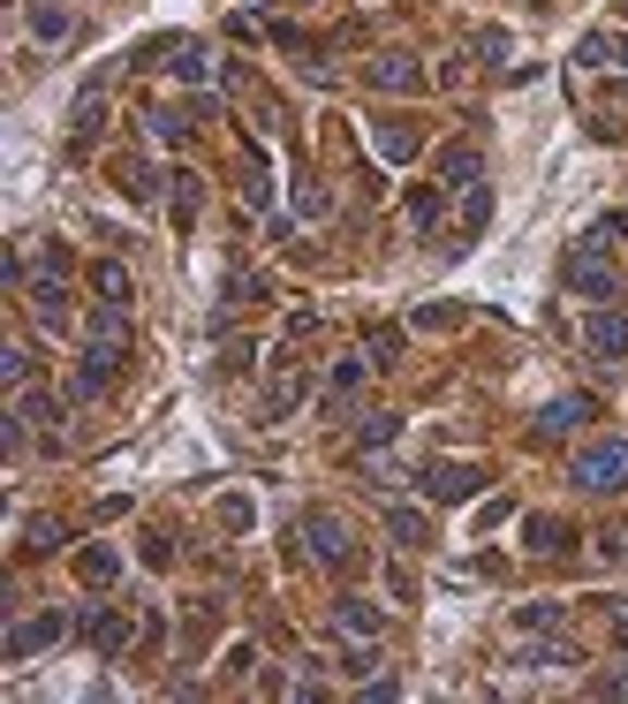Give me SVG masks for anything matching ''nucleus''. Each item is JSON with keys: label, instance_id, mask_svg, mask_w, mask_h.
<instances>
[{"label": "nucleus", "instance_id": "obj_14", "mask_svg": "<svg viewBox=\"0 0 628 704\" xmlns=\"http://www.w3.org/2000/svg\"><path fill=\"white\" fill-rule=\"evenodd\" d=\"M371 145H379V160H386V168H402V160H417V145H424V137H417L409 122H371Z\"/></svg>", "mask_w": 628, "mask_h": 704}, {"label": "nucleus", "instance_id": "obj_27", "mask_svg": "<svg viewBox=\"0 0 628 704\" xmlns=\"http://www.w3.org/2000/svg\"><path fill=\"white\" fill-rule=\"evenodd\" d=\"M364 356H371L379 371H394V363H402V326H371V342H364Z\"/></svg>", "mask_w": 628, "mask_h": 704}, {"label": "nucleus", "instance_id": "obj_13", "mask_svg": "<svg viewBox=\"0 0 628 704\" xmlns=\"http://www.w3.org/2000/svg\"><path fill=\"white\" fill-rule=\"evenodd\" d=\"M591 394H561V402H545L538 409V440H561V432H576V424H591Z\"/></svg>", "mask_w": 628, "mask_h": 704}, {"label": "nucleus", "instance_id": "obj_24", "mask_svg": "<svg viewBox=\"0 0 628 704\" xmlns=\"http://www.w3.org/2000/svg\"><path fill=\"white\" fill-rule=\"evenodd\" d=\"M440 212H447V182H424V189H409V220H417V227H440Z\"/></svg>", "mask_w": 628, "mask_h": 704}, {"label": "nucleus", "instance_id": "obj_6", "mask_svg": "<svg viewBox=\"0 0 628 704\" xmlns=\"http://www.w3.org/2000/svg\"><path fill=\"white\" fill-rule=\"evenodd\" d=\"M364 84L409 99V91H424V61H417V53H371V61H364Z\"/></svg>", "mask_w": 628, "mask_h": 704}, {"label": "nucleus", "instance_id": "obj_33", "mask_svg": "<svg viewBox=\"0 0 628 704\" xmlns=\"http://www.w3.org/2000/svg\"><path fill=\"white\" fill-rule=\"evenodd\" d=\"M394 432H402V417H364V424H356V447H371V455H379Z\"/></svg>", "mask_w": 628, "mask_h": 704}, {"label": "nucleus", "instance_id": "obj_31", "mask_svg": "<svg viewBox=\"0 0 628 704\" xmlns=\"http://www.w3.org/2000/svg\"><path fill=\"white\" fill-rule=\"evenodd\" d=\"M91 288H99L107 304H130V273H122L114 258H107V265H91Z\"/></svg>", "mask_w": 628, "mask_h": 704}, {"label": "nucleus", "instance_id": "obj_32", "mask_svg": "<svg viewBox=\"0 0 628 704\" xmlns=\"http://www.w3.org/2000/svg\"><path fill=\"white\" fill-rule=\"evenodd\" d=\"M561 614H568L561 598H530V606H515V621H522V629H561Z\"/></svg>", "mask_w": 628, "mask_h": 704}, {"label": "nucleus", "instance_id": "obj_9", "mask_svg": "<svg viewBox=\"0 0 628 704\" xmlns=\"http://www.w3.org/2000/svg\"><path fill=\"white\" fill-rule=\"evenodd\" d=\"M23 296H30V311H38V326H46V334H61V326H69V281H61V273H30V281H23Z\"/></svg>", "mask_w": 628, "mask_h": 704}, {"label": "nucleus", "instance_id": "obj_5", "mask_svg": "<svg viewBox=\"0 0 628 704\" xmlns=\"http://www.w3.org/2000/svg\"><path fill=\"white\" fill-rule=\"evenodd\" d=\"M76 637L114 659V652H130V644L145 637V614H130V606H84V614H76Z\"/></svg>", "mask_w": 628, "mask_h": 704}, {"label": "nucleus", "instance_id": "obj_42", "mask_svg": "<svg viewBox=\"0 0 628 704\" xmlns=\"http://www.w3.org/2000/svg\"><path fill=\"white\" fill-rule=\"evenodd\" d=\"M530 8H545V0H530Z\"/></svg>", "mask_w": 628, "mask_h": 704}, {"label": "nucleus", "instance_id": "obj_16", "mask_svg": "<svg viewBox=\"0 0 628 704\" xmlns=\"http://www.w3.org/2000/svg\"><path fill=\"white\" fill-rule=\"evenodd\" d=\"M333 629L356 637V644H371V637H379V606H364V598H333Z\"/></svg>", "mask_w": 628, "mask_h": 704}, {"label": "nucleus", "instance_id": "obj_28", "mask_svg": "<svg viewBox=\"0 0 628 704\" xmlns=\"http://www.w3.org/2000/svg\"><path fill=\"white\" fill-rule=\"evenodd\" d=\"M167 69H174V84H205V76H212V53H205V46H182Z\"/></svg>", "mask_w": 628, "mask_h": 704}, {"label": "nucleus", "instance_id": "obj_40", "mask_svg": "<svg viewBox=\"0 0 628 704\" xmlns=\"http://www.w3.org/2000/svg\"><path fill=\"white\" fill-rule=\"evenodd\" d=\"M23 538H30V553H53V538H61V530H53V523H46V516H38V523L23 530Z\"/></svg>", "mask_w": 628, "mask_h": 704}, {"label": "nucleus", "instance_id": "obj_39", "mask_svg": "<svg viewBox=\"0 0 628 704\" xmlns=\"http://www.w3.org/2000/svg\"><path fill=\"white\" fill-rule=\"evenodd\" d=\"M599 553H606V560H628V523H606V530H599Z\"/></svg>", "mask_w": 628, "mask_h": 704}, {"label": "nucleus", "instance_id": "obj_8", "mask_svg": "<svg viewBox=\"0 0 628 704\" xmlns=\"http://www.w3.org/2000/svg\"><path fill=\"white\" fill-rule=\"evenodd\" d=\"M417 485H424V493H432L440 508H455V501H470L477 485H484V470H477V462H432V470H424Z\"/></svg>", "mask_w": 628, "mask_h": 704}, {"label": "nucleus", "instance_id": "obj_36", "mask_svg": "<svg viewBox=\"0 0 628 704\" xmlns=\"http://www.w3.org/2000/svg\"><path fill=\"white\" fill-rule=\"evenodd\" d=\"M0 379L8 386H30V349H0Z\"/></svg>", "mask_w": 628, "mask_h": 704}, {"label": "nucleus", "instance_id": "obj_3", "mask_svg": "<svg viewBox=\"0 0 628 704\" xmlns=\"http://www.w3.org/2000/svg\"><path fill=\"white\" fill-rule=\"evenodd\" d=\"M122 363H130V342H114V334H91V342H84V356H76V379H69V394H76V402L107 394V386L122 379Z\"/></svg>", "mask_w": 628, "mask_h": 704}, {"label": "nucleus", "instance_id": "obj_41", "mask_svg": "<svg viewBox=\"0 0 628 704\" xmlns=\"http://www.w3.org/2000/svg\"><path fill=\"white\" fill-rule=\"evenodd\" d=\"M606 614H614V644H621V652H628V598H614Z\"/></svg>", "mask_w": 628, "mask_h": 704}, {"label": "nucleus", "instance_id": "obj_4", "mask_svg": "<svg viewBox=\"0 0 628 704\" xmlns=\"http://www.w3.org/2000/svg\"><path fill=\"white\" fill-rule=\"evenodd\" d=\"M296 545L311 553L318 568H348V560H356V538H348V523H341L333 508H304V523H296Z\"/></svg>", "mask_w": 628, "mask_h": 704}, {"label": "nucleus", "instance_id": "obj_21", "mask_svg": "<svg viewBox=\"0 0 628 704\" xmlns=\"http://www.w3.org/2000/svg\"><path fill=\"white\" fill-rule=\"evenodd\" d=\"M440 182H447V189H470L477 182V145H440Z\"/></svg>", "mask_w": 628, "mask_h": 704}, {"label": "nucleus", "instance_id": "obj_19", "mask_svg": "<svg viewBox=\"0 0 628 704\" xmlns=\"http://www.w3.org/2000/svg\"><path fill=\"white\" fill-rule=\"evenodd\" d=\"M522 538H530V553H568V545H576V530L561 523V516H530Z\"/></svg>", "mask_w": 628, "mask_h": 704}, {"label": "nucleus", "instance_id": "obj_20", "mask_svg": "<svg viewBox=\"0 0 628 704\" xmlns=\"http://www.w3.org/2000/svg\"><path fill=\"white\" fill-rule=\"evenodd\" d=\"M507 667H522V675H553V667H576V652H568V644H522Z\"/></svg>", "mask_w": 628, "mask_h": 704}, {"label": "nucleus", "instance_id": "obj_7", "mask_svg": "<svg viewBox=\"0 0 628 704\" xmlns=\"http://www.w3.org/2000/svg\"><path fill=\"white\" fill-rule=\"evenodd\" d=\"M69 637V614L61 606H46V614H30V621H15L8 629V659H38L46 644H61Z\"/></svg>", "mask_w": 628, "mask_h": 704}, {"label": "nucleus", "instance_id": "obj_17", "mask_svg": "<svg viewBox=\"0 0 628 704\" xmlns=\"http://www.w3.org/2000/svg\"><path fill=\"white\" fill-rule=\"evenodd\" d=\"M76 576H84L91 591H107V583L122 576V553H114V545H84V553H76Z\"/></svg>", "mask_w": 628, "mask_h": 704}, {"label": "nucleus", "instance_id": "obj_25", "mask_svg": "<svg viewBox=\"0 0 628 704\" xmlns=\"http://www.w3.org/2000/svg\"><path fill=\"white\" fill-rule=\"evenodd\" d=\"M15 417H23V424H61V402L38 394V386H15Z\"/></svg>", "mask_w": 628, "mask_h": 704}, {"label": "nucleus", "instance_id": "obj_22", "mask_svg": "<svg viewBox=\"0 0 628 704\" xmlns=\"http://www.w3.org/2000/svg\"><path fill=\"white\" fill-rule=\"evenodd\" d=\"M386 538H394V545H432V523H424L417 508H386Z\"/></svg>", "mask_w": 628, "mask_h": 704}, {"label": "nucleus", "instance_id": "obj_29", "mask_svg": "<svg viewBox=\"0 0 628 704\" xmlns=\"http://www.w3.org/2000/svg\"><path fill=\"white\" fill-rule=\"evenodd\" d=\"M296 212H304V220H325V212H333V189L311 182V175H296Z\"/></svg>", "mask_w": 628, "mask_h": 704}, {"label": "nucleus", "instance_id": "obj_34", "mask_svg": "<svg viewBox=\"0 0 628 704\" xmlns=\"http://www.w3.org/2000/svg\"><path fill=\"white\" fill-rule=\"evenodd\" d=\"M243 205L258 212V205H273V182H266V160H250V175H243Z\"/></svg>", "mask_w": 628, "mask_h": 704}, {"label": "nucleus", "instance_id": "obj_12", "mask_svg": "<svg viewBox=\"0 0 628 704\" xmlns=\"http://www.w3.org/2000/svg\"><path fill=\"white\" fill-rule=\"evenodd\" d=\"M304 394H311V371H304V363H281L273 386H266V402H258V417H288Z\"/></svg>", "mask_w": 628, "mask_h": 704}, {"label": "nucleus", "instance_id": "obj_2", "mask_svg": "<svg viewBox=\"0 0 628 704\" xmlns=\"http://www.w3.org/2000/svg\"><path fill=\"white\" fill-rule=\"evenodd\" d=\"M568 485H576V493H599V501H606V493H628V440L621 432L599 440V447H583V455L568 462Z\"/></svg>", "mask_w": 628, "mask_h": 704}, {"label": "nucleus", "instance_id": "obj_37", "mask_svg": "<svg viewBox=\"0 0 628 704\" xmlns=\"http://www.w3.org/2000/svg\"><path fill=\"white\" fill-rule=\"evenodd\" d=\"M174 220H182V227L197 220V175H182V182H174Z\"/></svg>", "mask_w": 628, "mask_h": 704}, {"label": "nucleus", "instance_id": "obj_35", "mask_svg": "<svg viewBox=\"0 0 628 704\" xmlns=\"http://www.w3.org/2000/svg\"><path fill=\"white\" fill-rule=\"evenodd\" d=\"M409 326H424V334H440V326H455V304H417V311H409Z\"/></svg>", "mask_w": 628, "mask_h": 704}, {"label": "nucleus", "instance_id": "obj_26", "mask_svg": "<svg viewBox=\"0 0 628 704\" xmlns=\"http://www.w3.org/2000/svg\"><path fill=\"white\" fill-rule=\"evenodd\" d=\"M484 220H492V189H484V182H470V189H463V250H470V235L484 227Z\"/></svg>", "mask_w": 628, "mask_h": 704}, {"label": "nucleus", "instance_id": "obj_30", "mask_svg": "<svg viewBox=\"0 0 628 704\" xmlns=\"http://www.w3.org/2000/svg\"><path fill=\"white\" fill-rule=\"evenodd\" d=\"M122 189H130L137 205H159V175L145 168V160H122Z\"/></svg>", "mask_w": 628, "mask_h": 704}, {"label": "nucleus", "instance_id": "obj_38", "mask_svg": "<svg viewBox=\"0 0 628 704\" xmlns=\"http://www.w3.org/2000/svg\"><path fill=\"white\" fill-rule=\"evenodd\" d=\"M250 516H258V508H250L243 493H227V501H220V523H227V530H250Z\"/></svg>", "mask_w": 628, "mask_h": 704}, {"label": "nucleus", "instance_id": "obj_15", "mask_svg": "<svg viewBox=\"0 0 628 704\" xmlns=\"http://www.w3.org/2000/svg\"><path fill=\"white\" fill-rule=\"evenodd\" d=\"M364 371H371V356H341V363H333V379H325V417L348 409V394L364 386Z\"/></svg>", "mask_w": 628, "mask_h": 704}, {"label": "nucleus", "instance_id": "obj_43", "mask_svg": "<svg viewBox=\"0 0 628 704\" xmlns=\"http://www.w3.org/2000/svg\"><path fill=\"white\" fill-rule=\"evenodd\" d=\"M304 8H318V0H304Z\"/></svg>", "mask_w": 628, "mask_h": 704}, {"label": "nucleus", "instance_id": "obj_1", "mask_svg": "<svg viewBox=\"0 0 628 704\" xmlns=\"http://www.w3.org/2000/svg\"><path fill=\"white\" fill-rule=\"evenodd\" d=\"M561 281H568L576 296H591V304H614V296H621V265L606 258V235H583V243L561 258Z\"/></svg>", "mask_w": 628, "mask_h": 704}, {"label": "nucleus", "instance_id": "obj_10", "mask_svg": "<svg viewBox=\"0 0 628 704\" xmlns=\"http://www.w3.org/2000/svg\"><path fill=\"white\" fill-rule=\"evenodd\" d=\"M583 349L599 356V363H621V356H628V319H621V311H614V304L583 319Z\"/></svg>", "mask_w": 628, "mask_h": 704}, {"label": "nucleus", "instance_id": "obj_11", "mask_svg": "<svg viewBox=\"0 0 628 704\" xmlns=\"http://www.w3.org/2000/svg\"><path fill=\"white\" fill-rule=\"evenodd\" d=\"M99 129H107V76H91V84H84V99H76V122H69L76 152H91V145H99Z\"/></svg>", "mask_w": 628, "mask_h": 704}, {"label": "nucleus", "instance_id": "obj_18", "mask_svg": "<svg viewBox=\"0 0 628 704\" xmlns=\"http://www.w3.org/2000/svg\"><path fill=\"white\" fill-rule=\"evenodd\" d=\"M583 61L591 69H628V30H591L583 38Z\"/></svg>", "mask_w": 628, "mask_h": 704}, {"label": "nucleus", "instance_id": "obj_23", "mask_svg": "<svg viewBox=\"0 0 628 704\" xmlns=\"http://www.w3.org/2000/svg\"><path fill=\"white\" fill-rule=\"evenodd\" d=\"M30 38L61 46V38H69V8H53V0H30Z\"/></svg>", "mask_w": 628, "mask_h": 704}]
</instances>
